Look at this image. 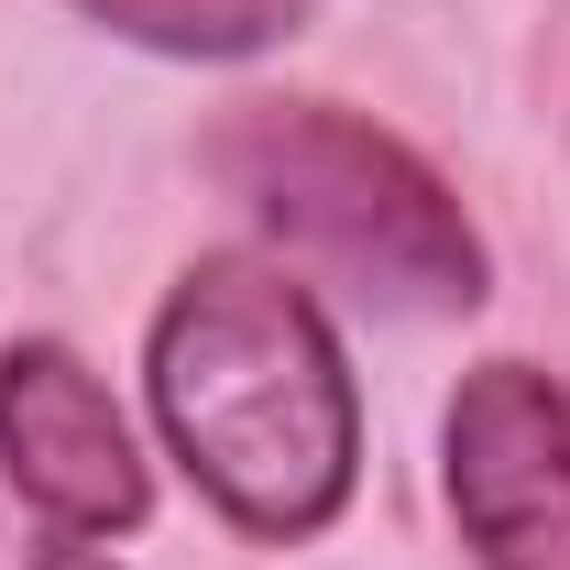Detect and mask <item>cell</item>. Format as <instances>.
I'll use <instances>...</instances> for the list:
<instances>
[{
	"label": "cell",
	"mask_w": 570,
	"mask_h": 570,
	"mask_svg": "<svg viewBox=\"0 0 570 570\" xmlns=\"http://www.w3.org/2000/svg\"><path fill=\"white\" fill-rule=\"evenodd\" d=\"M142 395L187 483L264 549L341 527L362 483V384L352 352L264 253H198L142 330Z\"/></svg>",
	"instance_id": "1"
},
{
	"label": "cell",
	"mask_w": 570,
	"mask_h": 570,
	"mask_svg": "<svg viewBox=\"0 0 570 570\" xmlns=\"http://www.w3.org/2000/svg\"><path fill=\"white\" fill-rule=\"evenodd\" d=\"M209 176L296 264H318L330 285L395 318H461L494 285L450 176L341 99H230L209 132Z\"/></svg>",
	"instance_id": "2"
},
{
	"label": "cell",
	"mask_w": 570,
	"mask_h": 570,
	"mask_svg": "<svg viewBox=\"0 0 570 570\" xmlns=\"http://www.w3.org/2000/svg\"><path fill=\"white\" fill-rule=\"evenodd\" d=\"M439 494L472 570H570V384L538 362H472L439 417Z\"/></svg>",
	"instance_id": "3"
},
{
	"label": "cell",
	"mask_w": 570,
	"mask_h": 570,
	"mask_svg": "<svg viewBox=\"0 0 570 570\" xmlns=\"http://www.w3.org/2000/svg\"><path fill=\"white\" fill-rule=\"evenodd\" d=\"M0 472L45 515V538L110 549L154 515V472H142L132 417L67 341H11L0 352Z\"/></svg>",
	"instance_id": "4"
},
{
	"label": "cell",
	"mask_w": 570,
	"mask_h": 570,
	"mask_svg": "<svg viewBox=\"0 0 570 570\" xmlns=\"http://www.w3.org/2000/svg\"><path fill=\"white\" fill-rule=\"evenodd\" d=\"M67 11L142 56H176V67H242L318 22V0H67Z\"/></svg>",
	"instance_id": "5"
},
{
	"label": "cell",
	"mask_w": 570,
	"mask_h": 570,
	"mask_svg": "<svg viewBox=\"0 0 570 570\" xmlns=\"http://www.w3.org/2000/svg\"><path fill=\"white\" fill-rule=\"evenodd\" d=\"M22 570H110V549H88V538H45Z\"/></svg>",
	"instance_id": "6"
}]
</instances>
